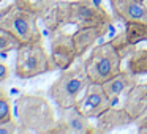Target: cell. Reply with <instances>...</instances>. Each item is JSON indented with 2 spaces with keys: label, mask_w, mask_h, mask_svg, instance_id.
Segmentation results:
<instances>
[{
  "label": "cell",
  "mask_w": 147,
  "mask_h": 134,
  "mask_svg": "<svg viewBox=\"0 0 147 134\" xmlns=\"http://www.w3.org/2000/svg\"><path fill=\"white\" fill-rule=\"evenodd\" d=\"M57 70L51 55L46 52L43 41L22 43L16 51L14 73L19 79H32Z\"/></svg>",
  "instance_id": "obj_4"
},
{
  "label": "cell",
  "mask_w": 147,
  "mask_h": 134,
  "mask_svg": "<svg viewBox=\"0 0 147 134\" xmlns=\"http://www.w3.org/2000/svg\"><path fill=\"white\" fill-rule=\"evenodd\" d=\"M0 2H2V0H0Z\"/></svg>",
  "instance_id": "obj_23"
},
{
  "label": "cell",
  "mask_w": 147,
  "mask_h": 134,
  "mask_svg": "<svg viewBox=\"0 0 147 134\" xmlns=\"http://www.w3.org/2000/svg\"><path fill=\"white\" fill-rule=\"evenodd\" d=\"M111 44L114 46V49L117 51V54L120 55L122 60H123V58H128L134 51H136V46L128 41L127 35H125V30L123 32H119L117 35L111 40Z\"/></svg>",
  "instance_id": "obj_17"
},
{
  "label": "cell",
  "mask_w": 147,
  "mask_h": 134,
  "mask_svg": "<svg viewBox=\"0 0 147 134\" xmlns=\"http://www.w3.org/2000/svg\"><path fill=\"white\" fill-rule=\"evenodd\" d=\"M57 17L60 27L63 25H112V17L106 13L105 8L92 0H59L57 2Z\"/></svg>",
  "instance_id": "obj_2"
},
{
  "label": "cell",
  "mask_w": 147,
  "mask_h": 134,
  "mask_svg": "<svg viewBox=\"0 0 147 134\" xmlns=\"http://www.w3.org/2000/svg\"><path fill=\"white\" fill-rule=\"evenodd\" d=\"M120 63L122 58L111 44V41L95 46L87 60L84 62L90 82L95 84H105L106 80L119 74L122 71Z\"/></svg>",
  "instance_id": "obj_5"
},
{
  "label": "cell",
  "mask_w": 147,
  "mask_h": 134,
  "mask_svg": "<svg viewBox=\"0 0 147 134\" xmlns=\"http://www.w3.org/2000/svg\"><path fill=\"white\" fill-rule=\"evenodd\" d=\"M109 3L117 19L147 24V0H109Z\"/></svg>",
  "instance_id": "obj_9"
},
{
  "label": "cell",
  "mask_w": 147,
  "mask_h": 134,
  "mask_svg": "<svg viewBox=\"0 0 147 134\" xmlns=\"http://www.w3.org/2000/svg\"><path fill=\"white\" fill-rule=\"evenodd\" d=\"M90 84V79L87 76L86 65L79 63L74 68L63 70L59 79L49 88V98L55 103L57 109H67L76 106L79 101V96L86 92L87 85Z\"/></svg>",
  "instance_id": "obj_3"
},
{
  "label": "cell",
  "mask_w": 147,
  "mask_h": 134,
  "mask_svg": "<svg viewBox=\"0 0 147 134\" xmlns=\"http://www.w3.org/2000/svg\"><path fill=\"white\" fill-rule=\"evenodd\" d=\"M19 133V123L13 118L8 121H0V134H14Z\"/></svg>",
  "instance_id": "obj_20"
},
{
  "label": "cell",
  "mask_w": 147,
  "mask_h": 134,
  "mask_svg": "<svg viewBox=\"0 0 147 134\" xmlns=\"http://www.w3.org/2000/svg\"><path fill=\"white\" fill-rule=\"evenodd\" d=\"M138 85V76L130 71H120L119 74H115L114 77H111L109 80H106L103 84L108 96L111 98V101H119L122 95H127L133 87Z\"/></svg>",
  "instance_id": "obj_13"
},
{
  "label": "cell",
  "mask_w": 147,
  "mask_h": 134,
  "mask_svg": "<svg viewBox=\"0 0 147 134\" xmlns=\"http://www.w3.org/2000/svg\"><path fill=\"white\" fill-rule=\"evenodd\" d=\"M36 21L38 17L35 14L19 8L16 3H11L7 8L0 10V27L10 30L21 40V43L43 41L41 30Z\"/></svg>",
  "instance_id": "obj_6"
},
{
  "label": "cell",
  "mask_w": 147,
  "mask_h": 134,
  "mask_svg": "<svg viewBox=\"0 0 147 134\" xmlns=\"http://www.w3.org/2000/svg\"><path fill=\"white\" fill-rule=\"evenodd\" d=\"M122 107L130 115L131 121H138L147 112V84H138L125 96Z\"/></svg>",
  "instance_id": "obj_10"
},
{
  "label": "cell",
  "mask_w": 147,
  "mask_h": 134,
  "mask_svg": "<svg viewBox=\"0 0 147 134\" xmlns=\"http://www.w3.org/2000/svg\"><path fill=\"white\" fill-rule=\"evenodd\" d=\"M19 133H49L55 125V114L49 101L38 95H22L16 99Z\"/></svg>",
  "instance_id": "obj_1"
},
{
  "label": "cell",
  "mask_w": 147,
  "mask_h": 134,
  "mask_svg": "<svg viewBox=\"0 0 147 134\" xmlns=\"http://www.w3.org/2000/svg\"><path fill=\"white\" fill-rule=\"evenodd\" d=\"M8 76H10V68H8L5 63L0 62V84L5 82V80L8 79Z\"/></svg>",
  "instance_id": "obj_22"
},
{
  "label": "cell",
  "mask_w": 147,
  "mask_h": 134,
  "mask_svg": "<svg viewBox=\"0 0 147 134\" xmlns=\"http://www.w3.org/2000/svg\"><path fill=\"white\" fill-rule=\"evenodd\" d=\"M21 44L22 43H21V40L16 35H13L10 30L3 29V27H0V54L18 51Z\"/></svg>",
  "instance_id": "obj_18"
},
{
  "label": "cell",
  "mask_w": 147,
  "mask_h": 134,
  "mask_svg": "<svg viewBox=\"0 0 147 134\" xmlns=\"http://www.w3.org/2000/svg\"><path fill=\"white\" fill-rule=\"evenodd\" d=\"M109 30V25H89V27H78V30L73 33V41L76 46L78 57H82L92 46L106 35Z\"/></svg>",
  "instance_id": "obj_11"
},
{
  "label": "cell",
  "mask_w": 147,
  "mask_h": 134,
  "mask_svg": "<svg viewBox=\"0 0 147 134\" xmlns=\"http://www.w3.org/2000/svg\"><path fill=\"white\" fill-rule=\"evenodd\" d=\"M13 118V111H11V101L7 96V93H0V121H8Z\"/></svg>",
  "instance_id": "obj_19"
},
{
  "label": "cell",
  "mask_w": 147,
  "mask_h": 134,
  "mask_svg": "<svg viewBox=\"0 0 147 134\" xmlns=\"http://www.w3.org/2000/svg\"><path fill=\"white\" fill-rule=\"evenodd\" d=\"M138 133L147 134V112L138 120Z\"/></svg>",
  "instance_id": "obj_21"
},
{
  "label": "cell",
  "mask_w": 147,
  "mask_h": 134,
  "mask_svg": "<svg viewBox=\"0 0 147 134\" xmlns=\"http://www.w3.org/2000/svg\"><path fill=\"white\" fill-rule=\"evenodd\" d=\"M76 107L89 118H98L101 114H105L109 107H112V101L108 96L103 84L90 82L87 85L84 96L79 98L76 103Z\"/></svg>",
  "instance_id": "obj_8"
},
{
  "label": "cell",
  "mask_w": 147,
  "mask_h": 134,
  "mask_svg": "<svg viewBox=\"0 0 147 134\" xmlns=\"http://www.w3.org/2000/svg\"><path fill=\"white\" fill-rule=\"evenodd\" d=\"M133 123L130 115L125 112L123 107H109L105 114H101L96 118L95 125V133H111L112 129L120 126H127V125Z\"/></svg>",
  "instance_id": "obj_14"
},
{
  "label": "cell",
  "mask_w": 147,
  "mask_h": 134,
  "mask_svg": "<svg viewBox=\"0 0 147 134\" xmlns=\"http://www.w3.org/2000/svg\"><path fill=\"white\" fill-rule=\"evenodd\" d=\"M60 120L67 125L70 134H92L95 133V128L90 125L89 117L82 114L76 106L67 109H59Z\"/></svg>",
  "instance_id": "obj_12"
},
{
  "label": "cell",
  "mask_w": 147,
  "mask_h": 134,
  "mask_svg": "<svg viewBox=\"0 0 147 134\" xmlns=\"http://www.w3.org/2000/svg\"><path fill=\"white\" fill-rule=\"evenodd\" d=\"M125 35L128 41L134 46L141 41H147V24L138 22V21H128L125 22Z\"/></svg>",
  "instance_id": "obj_16"
},
{
  "label": "cell",
  "mask_w": 147,
  "mask_h": 134,
  "mask_svg": "<svg viewBox=\"0 0 147 134\" xmlns=\"http://www.w3.org/2000/svg\"><path fill=\"white\" fill-rule=\"evenodd\" d=\"M51 58L55 68L60 71L68 70L78 58L73 35L57 29L51 33Z\"/></svg>",
  "instance_id": "obj_7"
},
{
  "label": "cell",
  "mask_w": 147,
  "mask_h": 134,
  "mask_svg": "<svg viewBox=\"0 0 147 134\" xmlns=\"http://www.w3.org/2000/svg\"><path fill=\"white\" fill-rule=\"evenodd\" d=\"M127 68L130 73L141 76V74H147V49H138L128 57Z\"/></svg>",
  "instance_id": "obj_15"
}]
</instances>
